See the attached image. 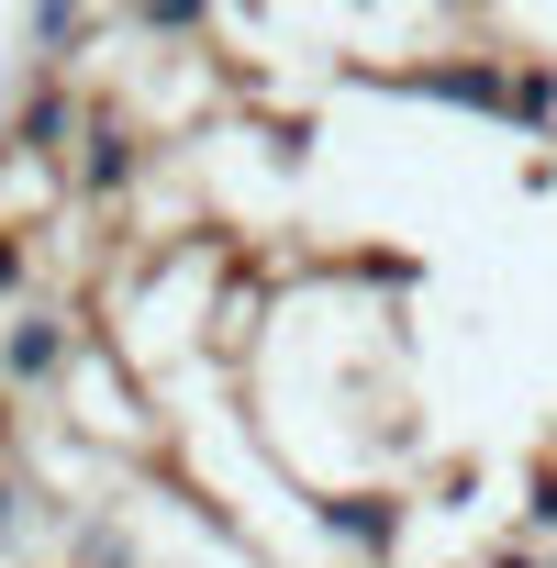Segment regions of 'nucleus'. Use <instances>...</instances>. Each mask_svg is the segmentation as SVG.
<instances>
[{"mask_svg": "<svg viewBox=\"0 0 557 568\" xmlns=\"http://www.w3.org/2000/svg\"><path fill=\"white\" fill-rule=\"evenodd\" d=\"M68 357H79V324L45 313V302H23L12 324H0V379H12V390H57Z\"/></svg>", "mask_w": 557, "mask_h": 568, "instance_id": "nucleus-1", "label": "nucleus"}, {"mask_svg": "<svg viewBox=\"0 0 557 568\" xmlns=\"http://www.w3.org/2000/svg\"><path fill=\"white\" fill-rule=\"evenodd\" d=\"M134 168H145V134H134V123H90V145H79V201H123Z\"/></svg>", "mask_w": 557, "mask_h": 568, "instance_id": "nucleus-2", "label": "nucleus"}, {"mask_svg": "<svg viewBox=\"0 0 557 568\" xmlns=\"http://www.w3.org/2000/svg\"><path fill=\"white\" fill-rule=\"evenodd\" d=\"M68 145H90V112L45 79V90L23 101V156H34V168H68Z\"/></svg>", "mask_w": 557, "mask_h": 568, "instance_id": "nucleus-3", "label": "nucleus"}, {"mask_svg": "<svg viewBox=\"0 0 557 568\" xmlns=\"http://www.w3.org/2000/svg\"><path fill=\"white\" fill-rule=\"evenodd\" d=\"M324 524H335L346 546H391V535H402V513H391V501H324Z\"/></svg>", "mask_w": 557, "mask_h": 568, "instance_id": "nucleus-4", "label": "nucleus"}, {"mask_svg": "<svg viewBox=\"0 0 557 568\" xmlns=\"http://www.w3.org/2000/svg\"><path fill=\"white\" fill-rule=\"evenodd\" d=\"M513 123L557 134V68H524V79H513Z\"/></svg>", "mask_w": 557, "mask_h": 568, "instance_id": "nucleus-5", "label": "nucleus"}, {"mask_svg": "<svg viewBox=\"0 0 557 568\" xmlns=\"http://www.w3.org/2000/svg\"><path fill=\"white\" fill-rule=\"evenodd\" d=\"M134 12H145V34H201L212 0H134Z\"/></svg>", "mask_w": 557, "mask_h": 568, "instance_id": "nucleus-6", "label": "nucleus"}, {"mask_svg": "<svg viewBox=\"0 0 557 568\" xmlns=\"http://www.w3.org/2000/svg\"><path fill=\"white\" fill-rule=\"evenodd\" d=\"M79 12H90V0H34V45H45V57H57V45H68V34H79Z\"/></svg>", "mask_w": 557, "mask_h": 568, "instance_id": "nucleus-7", "label": "nucleus"}, {"mask_svg": "<svg viewBox=\"0 0 557 568\" xmlns=\"http://www.w3.org/2000/svg\"><path fill=\"white\" fill-rule=\"evenodd\" d=\"M23 291V234H0V302Z\"/></svg>", "mask_w": 557, "mask_h": 568, "instance_id": "nucleus-8", "label": "nucleus"}, {"mask_svg": "<svg viewBox=\"0 0 557 568\" xmlns=\"http://www.w3.org/2000/svg\"><path fill=\"white\" fill-rule=\"evenodd\" d=\"M490 568H535V557H524V546H513V557H490Z\"/></svg>", "mask_w": 557, "mask_h": 568, "instance_id": "nucleus-9", "label": "nucleus"}, {"mask_svg": "<svg viewBox=\"0 0 557 568\" xmlns=\"http://www.w3.org/2000/svg\"><path fill=\"white\" fill-rule=\"evenodd\" d=\"M0 402H12V379H0Z\"/></svg>", "mask_w": 557, "mask_h": 568, "instance_id": "nucleus-10", "label": "nucleus"}]
</instances>
